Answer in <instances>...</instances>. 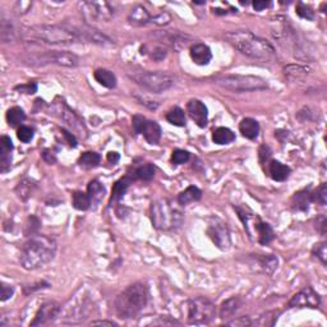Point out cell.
Returning a JSON list of instances; mask_svg holds the SVG:
<instances>
[{"mask_svg": "<svg viewBox=\"0 0 327 327\" xmlns=\"http://www.w3.org/2000/svg\"><path fill=\"white\" fill-rule=\"evenodd\" d=\"M17 89H19V91L22 92H26V94H35L36 89H37V86H36V83H33L32 86H31V83H28V84H23V86L17 87Z\"/></svg>", "mask_w": 327, "mask_h": 327, "instance_id": "obj_51", "label": "cell"}, {"mask_svg": "<svg viewBox=\"0 0 327 327\" xmlns=\"http://www.w3.org/2000/svg\"><path fill=\"white\" fill-rule=\"evenodd\" d=\"M215 83L221 88L232 92H252L267 88V82L256 76H242V74H229L216 78Z\"/></svg>", "mask_w": 327, "mask_h": 327, "instance_id": "obj_6", "label": "cell"}, {"mask_svg": "<svg viewBox=\"0 0 327 327\" xmlns=\"http://www.w3.org/2000/svg\"><path fill=\"white\" fill-rule=\"evenodd\" d=\"M271 156V151H270V149H268L267 146H262L260 149V159H261V161H265V159L267 160L268 157Z\"/></svg>", "mask_w": 327, "mask_h": 327, "instance_id": "obj_53", "label": "cell"}, {"mask_svg": "<svg viewBox=\"0 0 327 327\" xmlns=\"http://www.w3.org/2000/svg\"><path fill=\"white\" fill-rule=\"evenodd\" d=\"M31 6H32V3H30V2H18V3L16 4V13L21 14V9H23V14L27 13L28 9L31 8Z\"/></svg>", "mask_w": 327, "mask_h": 327, "instance_id": "obj_50", "label": "cell"}, {"mask_svg": "<svg viewBox=\"0 0 327 327\" xmlns=\"http://www.w3.org/2000/svg\"><path fill=\"white\" fill-rule=\"evenodd\" d=\"M236 139V134L229 128L220 127L212 133V141L217 145H229Z\"/></svg>", "mask_w": 327, "mask_h": 327, "instance_id": "obj_28", "label": "cell"}, {"mask_svg": "<svg viewBox=\"0 0 327 327\" xmlns=\"http://www.w3.org/2000/svg\"><path fill=\"white\" fill-rule=\"evenodd\" d=\"M242 304H243V302L239 297H232L227 299L226 302L222 303L221 309H220V318L224 319V321L232 318L234 314L242 308Z\"/></svg>", "mask_w": 327, "mask_h": 327, "instance_id": "obj_20", "label": "cell"}, {"mask_svg": "<svg viewBox=\"0 0 327 327\" xmlns=\"http://www.w3.org/2000/svg\"><path fill=\"white\" fill-rule=\"evenodd\" d=\"M168 52H166L165 48H162V46H156L151 53V58L154 60H162L164 58L166 57Z\"/></svg>", "mask_w": 327, "mask_h": 327, "instance_id": "obj_47", "label": "cell"}, {"mask_svg": "<svg viewBox=\"0 0 327 327\" xmlns=\"http://www.w3.org/2000/svg\"><path fill=\"white\" fill-rule=\"evenodd\" d=\"M94 77L101 86L106 87V88H114L116 86L115 74L108 69H96Z\"/></svg>", "mask_w": 327, "mask_h": 327, "instance_id": "obj_26", "label": "cell"}, {"mask_svg": "<svg viewBox=\"0 0 327 327\" xmlns=\"http://www.w3.org/2000/svg\"><path fill=\"white\" fill-rule=\"evenodd\" d=\"M32 186L33 184L31 183L30 180H27V179H23L22 181H19L18 186H17V190H16L18 197L23 201L27 200V198L31 196V193H32Z\"/></svg>", "mask_w": 327, "mask_h": 327, "instance_id": "obj_37", "label": "cell"}, {"mask_svg": "<svg viewBox=\"0 0 327 327\" xmlns=\"http://www.w3.org/2000/svg\"><path fill=\"white\" fill-rule=\"evenodd\" d=\"M268 6H270V3H268V2H254L253 3V8L258 12L263 11V9L267 8Z\"/></svg>", "mask_w": 327, "mask_h": 327, "instance_id": "obj_54", "label": "cell"}, {"mask_svg": "<svg viewBox=\"0 0 327 327\" xmlns=\"http://www.w3.org/2000/svg\"><path fill=\"white\" fill-rule=\"evenodd\" d=\"M191 155L188 151H184V150H175L173 151V155H171V161L175 165H181L184 162H186L190 160Z\"/></svg>", "mask_w": 327, "mask_h": 327, "instance_id": "obj_40", "label": "cell"}, {"mask_svg": "<svg viewBox=\"0 0 327 327\" xmlns=\"http://www.w3.org/2000/svg\"><path fill=\"white\" fill-rule=\"evenodd\" d=\"M132 179L130 176H124V178L119 179V180L116 181L113 186V195H111V201H119L123 196L125 195L127 190L129 188L130 183H132Z\"/></svg>", "mask_w": 327, "mask_h": 327, "instance_id": "obj_32", "label": "cell"}, {"mask_svg": "<svg viewBox=\"0 0 327 327\" xmlns=\"http://www.w3.org/2000/svg\"><path fill=\"white\" fill-rule=\"evenodd\" d=\"M170 21H171L170 14L166 13V12H164V13H160V14H157V16L151 17V21H150V23H154V25H156V26H166L170 23Z\"/></svg>", "mask_w": 327, "mask_h": 327, "instance_id": "obj_44", "label": "cell"}, {"mask_svg": "<svg viewBox=\"0 0 327 327\" xmlns=\"http://www.w3.org/2000/svg\"><path fill=\"white\" fill-rule=\"evenodd\" d=\"M254 236H257L258 243L265 246V244H268L275 238V232H273L272 227H271L267 222H263L262 220H260V221L257 222L256 234H254Z\"/></svg>", "mask_w": 327, "mask_h": 327, "instance_id": "obj_22", "label": "cell"}, {"mask_svg": "<svg viewBox=\"0 0 327 327\" xmlns=\"http://www.w3.org/2000/svg\"><path fill=\"white\" fill-rule=\"evenodd\" d=\"M201 197H202V192H201V190H198L197 186L191 185L178 196V202L179 205L186 206L192 202H196V201H200Z\"/></svg>", "mask_w": 327, "mask_h": 327, "instance_id": "obj_25", "label": "cell"}, {"mask_svg": "<svg viewBox=\"0 0 327 327\" xmlns=\"http://www.w3.org/2000/svg\"><path fill=\"white\" fill-rule=\"evenodd\" d=\"M57 248V242L52 237L32 236L22 247L19 262L26 270H37L54 260Z\"/></svg>", "mask_w": 327, "mask_h": 327, "instance_id": "obj_2", "label": "cell"}, {"mask_svg": "<svg viewBox=\"0 0 327 327\" xmlns=\"http://www.w3.org/2000/svg\"><path fill=\"white\" fill-rule=\"evenodd\" d=\"M62 132H63V135H64L65 138H67V141H68V144H69V146L76 147L77 146L76 137H74V135L72 134V133H69L68 130H65V129H62Z\"/></svg>", "mask_w": 327, "mask_h": 327, "instance_id": "obj_52", "label": "cell"}, {"mask_svg": "<svg viewBox=\"0 0 327 327\" xmlns=\"http://www.w3.org/2000/svg\"><path fill=\"white\" fill-rule=\"evenodd\" d=\"M326 224H327V221H326V216H324V215H322V216H319L318 219H317L316 227H317V230L321 232L322 236H324V234H326Z\"/></svg>", "mask_w": 327, "mask_h": 327, "instance_id": "obj_49", "label": "cell"}, {"mask_svg": "<svg viewBox=\"0 0 327 327\" xmlns=\"http://www.w3.org/2000/svg\"><path fill=\"white\" fill-rule=\"evenodd\" d=\"M257 263H258V267L262 270V272L267 273V275H271L273 271L277 267V258L275 256H262V257H257Z\"/></svg>", "mask_w": 327, "mask_h": 327, "instance_id": "obj_31", "label": "cell"}, {"mask_svg": "<svg viewBox=\"0 0 327 327\" xmlns=\"http://www.w3.org/2000/svg\"><path fill=\"white\" fill-rule=\"evenodd\" d=\"M285 74L290 78H300L308 74V68L302 65H289L285 68Z\"/></svg>", "mask_w": 327, "mask_h": 327, "instance_id": "obj_38", "label": "cell"}, {"mask_svg": "<svg viewBox=\"0 0 327 327\" xmlns=\"http://www.w3.org/2000/svg\"><path fill=\"white\" fill-rule=\"evenodd\" d=\"M87 193H88L89 198H91V205L92 203H100L103 201L104 195H105V188L103 184L99 180H92L89 181L88 186H87Z\"/></svg>", "mask_w": 327, "mask_h": 327, "instance_id": "obj_29", "label": "cell"}, {"mask_svg": "<svg viewBox=\"0 0 327 327\" xmlns=\"http://www.w3.org/2000/svg\"><path fill=\"white\" fill-rule=\"evenodd\" d=\"M42 159L45 160V161L48 162V164H54V162L57 161V159H55L54 155L50 154L49 151H43V154H42Z\"/></svg>", "mask_w": 327, "mask_h": 327, "instance_id": "obj_55", "label": "cell"}, {"mask_svg": "<svg viewBox=\"0 0 327 327\" xmlns=\"http://www.w3.org/2000/svg\"><path fill=\"white\" fill-rule=\"evenodd\" d=\"M166 120L175 127H184L185 125V114L180 108L175 106L166 114Z\"/></svg>", "mask_w": 327, "mask_h": 327, "instance_id": "obj_35", "label": "cell"}, {"mask_svg": "<svg viewBox=\"0 0 327 327\" xmlns=\"http://www.w3.org/2000/svg\"><path fill=\"white\" fill-rule=\"evenodd\" d=\"M151 220L156 229L171 230L180 226L183 216L169 201L159 200L151 205Z\"/></svg>", "mask_w": 327, "mask_h": 327, "instance_id": "obj_5", "label": "cell"}, {"mask_svg": "<svg viewBox=\"0 0 327 327\" xmlns=\"http://www.w3.org/2000/svg\"><path fill=\"white\" fill-rule=\"evenodd\" d=\"M91 324H101V326H116L113 321H92Z\"/></svg>", "mask_w": 327, "mask_h": 327, "instance_id": "obj_57", "label": "cell"}, {"mask_svg": "<svg viewBox=\"0 0 327 327\" xmlns=\"http://www.w3.org/2000/svg\"><path fill=\"white\" fill-rule=\"evenodd\" d=\"M74 28H76L77 33H78L81 40L98 43V45H103V46H108L113 43V41H111L108 36L99 32V31L95 30V28H91L89 26H82V27H74Z\"/></svg>", "mask_w": 327, "mask_h": 327, "instance_id": "obj_17", "label": "cell"}, {"mask_svg": "<svg viewBox=\"0 0 327 327\" xmlns=\"http://www.w3.org/2000/svg\"><path fill=\"white\" fill-rule=\"evenodd\" d=\"M133 129L145 137L149 144L156 145L161 138V128L155 120L146 119L145 116H133Z\"/></svg>", "mask_w": 327, "mask_h": 327, "instance_id": "obj_12", "label": "cell"}, {"mask_svg": "<svg viewBox=\"0 0 327 327\" xmlns=\"http://www.w3.org/2000/svg\"><path fill=\"white\" fill-rule=\"evenodd\" d=\"M26 119V114L25 111L22 110L18 106H14V108H11L8 111H7V122L11 127H17V125L21 124L23 120Z\"/></svg>", "mask_w": 327, "mask_h": 327, "instance_id": "obj_33", "label": "cell"}, {"mask_svg": "<svg viewBox=\"0 0 327 327\" xmlns=\"http://www.w3.org/2000/svg\"><path fill=\"white\" fill-rule=\"evenodd\" d=\"M101 156L98 152L87 151L81 155L78 159V165L83 169H94L100 164Z\"/></svg>", "mask_w": 327, "mask_h": 327, "instance_id": "obj_30", "label": "cell"}, {"mask_svg": "<svg viewBox=\"0 0 327 327\" xmlns=\"http://www.w3.org/2000/svg\"><path fill=\"white\" fill-rule=\"evenodd\" d=\"M207 236L210 237L215 246L221 251H227L231 246V239H230V232L226 224L219 217H211L208 220Z\"/></svg>", "mask_w": 327, "mask_h": 327, "instance_id": "obj_11", "label": "cell"}, {"mask_svg": "<svg viewBox=\"0 0 327 327\" xmlns=\"http://www.w3.org/2000/svg\"><path fill=\"white\" fill-rule=\"evenodd\" d=\"M270 175L273 180L276 181H284L289 178L290 175V168L284 165L282 162L272 160L270 164Z\"/></svg>", "mask_w": 327, "mask_h": 327, "instance_id": "obj_24", "label": "cell"}, {"mask_svg": "<svg viewBox=\"0 0 327 327\" xmlns=\"http://www.w3.org/2000/svg\"><path fill=\"white\" fill-rule=\"evenodd\" d=\"M226 324H230V326H249V324H252V322L249 317H238V319L227 321Z\"/></svg>", "mask_w": 327, "mask_h": 327, "instance_id": "obj_48", "label": "cell"}, {"mask_svg": "<svg viewBox=\"0 0 327 327\" xmlns=\"http://www.w3.org/2000/svg\"><path fill=\"white\" fill-rule=\"evenodd\" d=\"M53 111L57 116H59L63 122L67 123L68 125H71L76 132H78L79 134H84L86 133V128H84L83 122L79 119V116L74 113L73 110L68 108L67 104L64 101H60V103H55L53 105Z\"/></svg>", "mask_w": 327, "mask_h": 327, "instance_id": "obj_14", "label": "cell"}, {"mask_svg": "<svg viewBox=\"0 0 327 327\" xmlns=\"http://www.w3.org/2000/svg\"><path fill=\"white\" fill-rule=\"evenodd\" d=\"M239 130H241L243 137L248 138V139H256L258 137V133H260V124L252 118H246L239 124Z\"/></svg>", "mask_w": 327, "mask_h": 327, "instance_id": "obj_21", "label": "cell"}, {"mask_svg": "<svg viewBox=\"0 0 327 327\" xmlns=\"http://www.w3.org/2000/svg\"><path fill=\"white\" fill-rule=\"evenodd\" d=\"M58 64L62 67L74 68L78 65L79 59L77 55L72 54L68 52H58V50H52V52H45L41 55H36L35 58H31V64Z\"/></svg>", "mask_w": 327, "mask_h": 327, "instance_id": "obj_10", "label": "cell"}, {"mask_svg": "<svg viewBox=\"0 0 327 327\" xmlns=\"http://www.w3.org/2000/svg\"><path fill=\"white\" fill-rule=\"evenodd\" d=\"M130 78L139 84L144 88L154 92V94H161L170 88L174 84L173 76L165 72H150V71H139L129 74Z\"/></svg>", "mask_w": 327, "mask_h": 327, "instance_id": "obj_7", "label": "cell"}, {"mask_svg": "<svg viewBox=\"0 0 327 327\" xmlns=\"http://www.w3.org/2000/svg\"><path fill=\"white\" fill-rule=\"evenodd\" d=\"M79 12L82 17L88 23H100V22H109L114 16V9L108 2L104 0H89V2H81L78 4Z\"/></svg>", "mask_w": 327, "mask_h": 327, "instance_id": "obj_9", "label": "cell"}, {"mask_svg": "<svg viewBox=\"0 0 327 327\" xmlns=\"http://www.w3.org/2000/svg\"><path fill=\"white\" fill-rule=\"evenodd\" d=\"M319 304H321L319 295L311 287H307L289 300L288 307L289 308H318Z\"/></svg>", "mask_w": 327, "mask_h": 327, "instance_id": "obj_13", "label": "cell"}, {"mask_svg": "<svg viewBox=\"0 0 327 327\" xmlns=\"http://www.w3.org/2000/svg\"><path fill=\"white\" fill-rule=\"evenodd\" d=\"M91 206V198H89L88 193L81 192L77 191L73 193V207L79 211H86Z\"/></svg>", "mask_w": 327, "mask_h": 327, "instance_id": "obj_34", "label": "cell"}, {"mask_svg": "<svg viewBox=\"0 0 327 327\" xmlns=\"http://www.w3.org/2000/svg\"><path fill=\"white\" fill-rule=\"evenodd\" d=\"M297 14L299 17H302V18H306V19H313L314 17V13L313 11H312L311 7L306 6V4H303V3H299L297 6Z\"/></svg>", "mask_w": 327, "mask_h": 327, "instance_id": "obj_45", "label": "cell"}, {"mask_svg": "<svg viewBox=\"0 0 327 327\" xmlns=\"http://www.w3.org/2000/svg\"><path fill=\"white\" fill-rule=\"evenodd\" d=\"M216 316V307L203 297L193 298L188 302V322L191 324H208Z\"/></svg>", "mask_w": 327, "mask_h": 327, "instance_id": "obj_8", "label": "cell"}, {"mask_svg": "<svg viewBox=\"0 0 327 327\" xmlns=\"http://www.w3.org/2000/svg\"><path fill=\"white\" fill-rule=\"evenodd\" d=\"M23 40L30 42L52 43V45H69L81 41L76 28L67 25H38L26 27L19 32Z\"/></svg>", "mask_w": 327, "mask_h": 327, "instance_id": "obj_3", "label": "cell"}, {"mask_svg": "<svg viewBox=\"0 0 327 327\" xmlns=\"http://www.w3.org/2000/svg\"><path fill=\"white\" fill-rule=\"evenodd\" d=\"M2 40L3 42H9V41H14L17 37V31L14 30L13 25H11L9 22L3 21L2 22Z\"/></svg>", "mask_w": 327, "mask_h": 327, "instance_id": "obj_36", "label": "cell"}, {"mask_svg": "<svg viewBox=\"0 0 327 327\" xmlns=\"http://www.w3.org/2000/svg\"><path fill=\"white\" fill-rule=\"evenodd\" d=\"M191 58L197 65H207L212 59V53L205 43H196L191 48Z\"/></svg>", "mask_w": 327, "mask_h": 327, "instance_id": "obj_18", "label": "cell"}, {"mask_svg": "<svg viewBox=\"0 0 327 327\" xmlns=\"http://www.w3.org/2000/svg\"><path fill=\"white\" fill-rule=\"evenodd\" d=\"M313 201H316L317 203H319L321 206H324L327 202V185L326 183L322 184L318 190L316 191V193L313 195Z\"/></svg>", "mask_w": 327, "mask_h": 327, "instance_id": "obj_43", "label": "cell"}, {"mask_svg": "<svg viewBox=\"0 0 327 327\" xmlns=\"http://www.w3.org/2000/svg\"><path fill=\"white\" fill-rule=\"evenodd\" d=\"M11 161H12V151L3 149V147H0V171H2V173L8 171V169L11 168Z\"/></svg>", "mask_w": 327, "mask_h": 327, "instance_id": "obj_39", "label": "cell"}, {"mask_svg": "<svg viewBox=\"0 0 327 327\" xmlns=\"http://www.w3.org/2000/svg\"><path fill=\"white\" fill-rule=\"evenodd\" d=\"M60 312V306L57 302H46L45 304L41 306L38 312L36 313L35 318L31 322V326H41L49 322L54 321Z\"/></svg>", "mask_w": 327, "mask_h": 327, "instance_id": "obj_15", "label": "cell"}, {"mask_svg": "<svg viewBox=\"0 0 327 327\" xmlns=\"http://www.w3.org/2000/svg\"><path fill=\"white\" fill-rule=\"evenodd\" d=\"M225 38L246 57L261 62H275L276 53L268 41L261 38L248 30H238L225 33Z\"/></svg>", "mask_w": 327, "mask_h": 327, "instance_id": "obj_1", "label": "cell"}, {"mask_svg": "<svg viewBox=\"0 0 327 327\" xmlns=\"http://www.w3.org/2000/svg\"><path fill=\"white\" fill-rule=\"evenodd\" d=\"M313 256L317 257L319 261L322 262V265H326V260H327V249H326V243L322 242V243H318L314 246L313 248Z\"/></svg>", "mask_w": 327, "mask_h": 327, "instance_id": "obj_41", "label": "cell"}, {"mask_svg": "<svg viewBox=\"0 0 327 327\" xmlns=\"http://www.w3.org/2000/svg\"><path fill=\"white\" fill-rule=\"evenodd\" d=\"M106 159H108V161L110 162V164H116V162L119 161L120 156H119V154H116V152H109L108 156H106Z\"/></svg>", "mask_w": 327, "mask_h": 327, "instance_id": "obj_56", "label": "cell"}, {"mask_svg": "<svg viewBox=\"0 0 327 327\" xmlns=\"http://www.w3.org/2000/svg\"><path fill=\"white\" fill-rule=\"evenodd\" d=\"M149 302V289L144 283H134L115 299V312L123 319L137 317Z\"/></svg>", "mask_w": 327, "mask_h": 327, "instance_id": "obj_4", "label": "cell"}, {"mask_svg": "<svg viewBox=\"0 0 327 327\" xmlns=\"http://www.w3.org/2000/svg\"><path fill=\"white\" fill-rule=\"evenodd\" d=\"M128 176H130L132 180L139 179V180L149 181L155 176V168L152 164H145V165L135 168L134 170H133V173L129 174Z\"/></svg>", "mask_w": 327, "mask_h": 327, "instance_id": "obj_27", "label": "cell"}, {"mask_svg": "<svg viewBox=\"0 0 327 327\" xmlns=\"http://www.w3.org/2000/svg\"><path fill=\"white\" fill-rule=\"evenodd\" d=\"M13 293H14V288L12 287V285L3 283V284H2V302H6V300H8L9 298H12Z\"/></svg>", "mask_w": 327, "mask_h": 327, "instance_id": "obj_46", "label": "cell"}, {"mask_svg": "<svg viewBox=\"0 0 327 327\" xmlns=\"http://www.w3.org/2000/svg\"><path fill=\"white\" fill-rule=\"evenodd\" d=\"M17 137H18V139L21 142H23V144H28V142L31 141L33 138V130L31 129L30 127H21L18 129V132H17Z\"/></svg>", "mask_w": 327, "mask_h": 327, "instance_id": "obj_42", "label": "cell"}, {"mask_svg": "<svg viewBox=\"0 0 327 327\" xmlns=\"http://www.w3.org/2000/svg\"><path fill=\"white\" fill-rule=\"evenodd\" d=\"M312 201H313V195H311L308 191L298 192L295 193L292 200L293 208L297 210V211H307Z\"/></svg>", "mask_w": 327, "mask_h": 327, "instance_id": "obj_23", "label": "cell"}, {"mask_svg": "<svg viewBox=\"0 0 327 327\" xmlns=\"http://www.w3.org/2000/svg\"><path fill=\"white\" fill-rule=\"evenodd\" d=\"M186 111L190 114L191 119L195 120L196 124L201 128H205L207 125L208 113L205 104L200 100H191L186 105Z\"/></svg>", "mask_w": 327, "mask_h": 327, "instance_id": "obj_16", "label": "cell"}, {"mask_svg": "<svg viewBox=\"0 0 327 327\" xmlns=\"http://www.w3.org/2000/svg\"><path fill=\"white\" fill-rule=\"evenodd\" d=\"M150 21H151V14L142 6H135L128 14V22L130 25L137 26V27L147 25V23H150Z\"/></svg>", "mask_w": 327, "mask_h": 327, "instance_id": "obj_19", "label": "cell"}]
</instances>
